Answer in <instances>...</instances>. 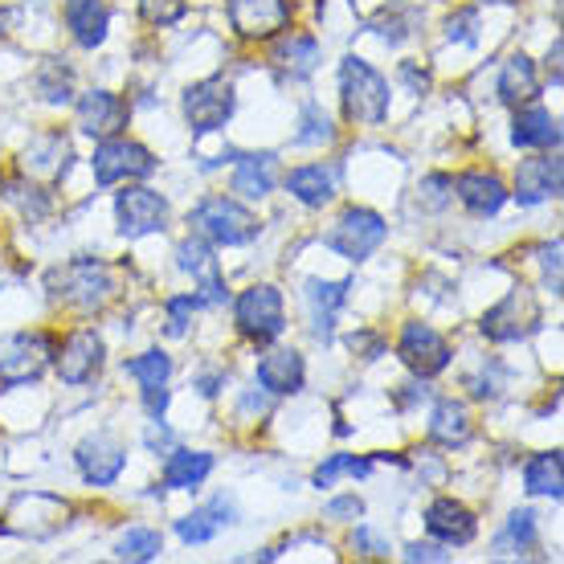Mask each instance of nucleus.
Masks as SVG:
<instances>
[{"label": "nucleus", "instance_id": "1", "mask_svg": "<svg viewBox=\"0 0 564 564\" xmlns=\"http://www.w3.org/2000/svg\"><path fill=\"white\" fill-rule=\"evenodd\" d=\"M339 95H344V111L356 123L377 128L389 115V83L368 66L365 57H344L339 66Z\"/></svg>", "mask_w": 564, "mask_h": 564}, {"label": "nucleus", "instance_id": "2", "mask_svg": "<svg viewBox=\"0 0 564 564\" xmlns=\"http://www.w3.org/2000/svg\"><path fill=\"white\" fill-rule=\"evenodd\" d=\"M188 226L217 246H246L258 238V217L234 197H205L188 213Z\"/></svg>", "mask_w": 564, "mask_h": 564}, {"label": "nucleus", "instance_id": "3", "mask_svg": "<svg viewBox=\"0 0 564 564\" xmlns=\"http://www.w3.org/2000/svg\"><path fill=\"white\" fill-rule=\"evenodd\" d=\"M54 286V299H62L66 307H83V311H99L107 299L115 295V279L111 270L95 262V258H83V262H70L62 267L50 279Z\"/></svg>", "mask_w": 564, "mask_h": 564}, {"label": "nucleus", "instance_id": "4", "mask_svg": "<svg viewBox=\"0 0 564 564\" xmlns=\"http://www.w3.org/2000/svg\"><path fill=\"white\" fill-rule=\"evenodd\" d=\"M234 319H238L241 336L258 339V344H270V339H279L282 327H286L279 286H270V282H258V286H250V291H241L238 303H234Z\"/></svg>", "mask_w": 564, "mask_h": 564}, {"label": "nucleus", "instance_id": "5", "mask_svg": "<svg viewBox=\"0 0 564 564\" xmlns=\"http://www.w3.org/2000/svg\"><path fill=\"white\" fill-rule=\"evenodd\" d=\"M482 336L495 339V344H511V339L532 336L540 327V303L528 286H516L508 295L499 299L487 315H482Z\"/></svg>", "mask_w": 564, "mask_h": 564}, {"label": "nucleus", "instance_id": "6", "mask_svg": "<svg viewBox=\"0 0 564 564\" xmlns=\"http://www.w3.org/2000/svg\"><path fill=\"white\" fill-rule=\"evenodd\" d=\"M90 169H95V181L102 188H111V184H123V181H143V176H152L155 172V155L135 140H102L95 148V160H90Z\"/></svg>", "mask_w": 564, "mask_h": 564}, {"label": "nucleus", "instance_id": "7", "mask_svg": "<svg viewBox=\"0 0 564 564\" xmlns=\"http://www.w3.org/2000/svg\"><path fill=\"white\" fill-rule=\"evenodd\" d=\"M234 107H238V99H234V86L226 78H205V83L184 90V119H188L193 135H209V131L226 128Z\"/></svg>", "mask_w": 564, "mask_h": 564}, {"label": "nucleus", "instance_id": "8", "mask_svg": "<svg viewBox=\"0 0 564 564\" xmlns=\"http://www.w3.org/2000/svg\"><path fill=\"white\" fill-rule=\"evenodd\" d=\"M384 234H389V226H384L381 213L348 209L336 221V229L327 234V246H332L336 254L352 258V262H365L368 254H377V250H381Z\"/></svg>", "mask_w": 564, "mask_h": 564}, {"label": "nucleus", "instance_id": "9", "mask_svg": "<svg viewBox=\"0 0 564 564\" xmlns=\"http://www.w3.org/2000/svg\"><path fill=\"white\" fill-rule=\"evenodd\" d=\"M229 25L246 42H267L291 25V0H229Z\"/></svg>", "mask_w": 564, "mask_h": 564}, {"label": "nucleus", "instance_id": "10", "mask_svg": "<svg viewBox=\"0 0 564 564\" xmlns=\"http://www.w3.org/2000/svg\"><path fill=\"white\" fill-rule=\"evenodd\" d=\"M50 356H54V339L33 332V336H13L4 348H0V381L4 384H25L37 381L45 368H50Z\"/></svg>", "mask_w": 564, "mask_h": 564}, {"label": "nucleus", "instance_id": "11", "mask_svg": "<svg viewBox=\"0 0 564 564\" xmlns=\"http://www.w3.org/2000/svg\"><path fill=\"white\" fill-rule=\"evenodd\" d=\"M115 217H119L123 238H148L169 221V200L152 188H128V193L115 197Z\"/></svg>", "mask_w": 564, "mask_h": 564}, {"label": "nucleus", "instance_id": "12", "mask_svg": "<svg viewBox=\"0 0 564 564\" xmlns=\"http://www.w3.org/2000/svg\"><path fill=\"white\" fill-rule=\"evenodd\" d=\"M74 463H78V470H83V479L90 482V487H111V482L123 475V466H128V451L119 446V437L90 434L78 442Z\"/></svg>", "mask_w": 564, "mask_h": 564}, {"label": "nucleus", "instance_id": "13", "mask_svg": "<svg viewBox=\"0 0 564 564\" xmlns=\"http://www.w3.org/2000/svg\"><path fill=\"white\" fill-rule=\"evenodd\" d=\"M397 352H401V360H405L417 377H437L442 368L451 365V344L437 336L430 324H405Z\"/></svg>", "mask_w": 564, "mask_h": 564}, {"label": "nucleus", "instance_id": "14", "mask_svg": "<svg viewBox=\"0 0 564 564\" xmlns=\"http://www.w3.org/2000/svg\"><path fill=\"white\" fill-rule=\"evenodd\" d=\"M102 368V336L95 327H78L57 352V377L66 384H86Z\"/></svg>", "mask_w": 564, "mask_h": 564}, {"label": "nucleus", "instance_id": "15", "mask_svg": "<svg viewBox=\"0 0 564 564\" xmlns=\"http://www.w3.org/2000/svg\"><path fill=\"white\" fill-rule=\"evenodd\" d=\"M70 140L62 135V131H42V135H33L25 148V176H37L45 184H57L66 172H70Z\"/></svg>", "mask_w": 564, "mask_h": 564}, {"label": "nucleus", "instance_id": "16", "mask_svg": "<svg viewBox=\"0 0 564 564\" xmlns=\"http://www.w3.org/2000/svg\"><path fill=\"white\" fill-rule=\"evenodd\" d=\"M552 197H561V155L523 160L516 172V200L532 209V205H544Z\"/></svg>", "mask_w": 564, "mask_h": 564}, {"label": "nucleus", "instance_id": "17", "mask_svg": "<svg viewBox=\"0 0 564 564\" xmlns=\"http://www.w3.org/2000/svg\"><path fill=\"white\" fill-rule=\"evenodd\" d=\"M123 123H128V107H123V99L111 95V90H90V95L78 99V128H83L86 135L111 140V135L123 131Z\"/></svg>", "mask_w": 564, "mask_h": 564}, {"label": "nucleus", "instance_id": "18", "mask_svg": "<svg viewBox=\"0 0 564 564\" xmlns=\"http://www.w3.org/2000/svg\"><path fill=\"white\" fill-rule=\"evenodd\" d=\"M176 267L200 282V291H205L200 303H213V307H217V303H226V282H221L217 258H213V250L200 238H184L181 246H176Z\"/></svg>", "mask_w": 564, "mask_h": 564}, {"label": "nucleus", "instance_id": "19", "mask_svg": "<svg viewBox=\"0 0 564 564\" xmlns=\"http://www.w3.org/2000/svg\"><path fill=\"white\" fill-rule=\"evenodd\" d=\"M425 528H430V536L442 540V544H470L475 532H479L470 508H463L458 499H434V503L425 508Z\"/></svg>", "mask_w": 564, "mask_h": 564}, {"label": "nucleus", "instance_id": "20", "mask_svg": "<svg viewBox=\"0 0 564 564\" xmlns=\"http://www.w3.org/2000/svg\"><path fill=\"white\" fill-rule=\"evenodd\" d=\"M451 188L475 217H495L508 200V184L499 181L495 172H463L458 181H451Z\"/></svg>", "mask_w": 564, "mask_h": 564}, {"label": "nucleus", "instance_id": "21", "mask_svg": "<svg viewBox=\"0 0 564 564\" xmlns=\"http://www.w3.org/2000/svg\"><path fill=\"white\" fill-rule=\"evenodd\" d=\"M128 377H135L143 389V405H148V413L152 417H160L164 413V405H169V377H172V360L164 352H143L135 356V360H128Z\"/></svg>", "mask_w": 564, "mask_h": 564}, {"label": "nucleus", "instance_id": "22", "mask_svg": "<svg viewBox=\"0 0 564 564\" xmlns=\"http://www.w3.org/2000/svg\"><path fill=\"white\" fill-rule=\"evenodd\" d=\"M234 516H238L234 499H229V495H217L213 503H205V508L188 511L184 520H176V536H181L184 544H209L221 528L234 523Z\"/></svg>", "mask_w": 564, "mask_h": 564}, {"label": "nucleus", "instance_id": "23", "mask_svg": "<svg viewBox=\"0 0 564 564\" xmlns=\"http://www.w3.org/2000/svg\"><path fill=\"white\" fill-rule=\"evenodd\" d=\"M348 291H352V282H319V279L307 282V295H303V299H307L311 332H315L319 339L332 336L339 307L348 303Z\"/></svg>", "mask_w": 564, "mask_h": 564}, {"label": "nucleus", "instance_id": "24", "mask_svg": "<svg viewBox=\"0 0 564 564\" xmlns=\"http://www.w3.org/2000/svg\"><path fill=\"white\" fill-rule=\"evenodd\" d=\"M307 381V368H303V356L295 348H279L258 360V384L267 393H299Z\"/></svg>", "mask_w": 564, "mask_h": 564}, {"label": "nucleus", "instance_id": "25", "mask_svg": "<svg viewBox=\"0 0 564 564\" xmlns=\"http://www.w3.org/2000/svg\"><path fill=\"white\" fill-rule=\"evenodd\" d=\"M430 437H434L437 446H446V451H458L466 446L470 437H475V425H470V410H466L463 401H437L434 417H430Z\"/></svg>", "mask_w": 564, "mask_h": 564}, {"label": "nucleus", "instance_id": "26", "mask_svg": "<svg viewBox=\"0 0 564 564\" xmlns=\"http://www.w3.org/2000/svg\"><path fill=\"white\" fill-rule=\"evenodd\" d=\"M107 4L102 0H66V25H70L74 42L83 50H95V45L107 42Z\"/></svg>", "mask_w": 564, "mask_h": 564}, {"label": "nucleus", "instance_id": "27", "mask_svg": "<svg viewBox=\"0 0 564 564\" xmlns=\"http://www.w3.org/2000/svg\"><path fill=\"white\" fill-rule=\"evenodd\" d=\"M279 181V160L270 152L262 155H241L238 169H234V193H241L246 200L270 197V188Z\"/></svg>", "mask_w": 564, "mask_h": 564}, {"label": "nucleus", "instance_id": "28", "mask_svg": "<svg viewBox=\"0 0 564 564\" xmlns=\"http://www.w3.org/2000/svg\"><path fill=\"white\" fill-rule=\"evenodd\" d=\"M286 188L295 193V200H303L307 209H324L327 200L336 197V172L324 164H303L286 176Z\"/></svg>", "mask_w": 564, "mask_h": 564}, {"label": "nucleus", "instance_id": "29", "mask_svg": "<svg viewBox=\"0 0 564 564\" xmlns=\"http://www.w3.org/2000/svg\"><path fill=\"white\" fill-rule=\"evenodd\" d=\"M511 143L516 148H556L561 143V123L544 107H523L511 123Z\"/></svg>", "mask_w": 564, "mask_h": 564}, {"label": "nucleus", "instance_id": "30", "mask_svg": "<svg viewBox=\"0 0 564 564\" xmlns=\"http://www.w3.org/2000/svg\"><path fill=\"white\" fill-rule=\"evenodd\" d=\"M213 470V454L205 451H172L169 463H164V487L169 491H193L209 479Z\"/></svg>", "mask_w": 564, "mask_h": 564}, {"label": "nucleus", "instance_id": "31", "mask_svg": "<svg viewBox=\"0 0 564 564\" xmlns=\"http://www.w3.org/2000/svg\"><path fill=\"white\" fill-rule=\"evenodd\" d=\"M536 90H540V83H536V66H532V57L516 54L508 66L499 70V99L511 102V107L536 99Z\"/></svg>", "mask_w": 564, "mask_h": 564}, {"label": "nucleus", "instance_id": "32", "mask_svg": "<svg viewBox=\"0 0 564 564\" xmlns=\"http://www.w3.org/2000/svg\"><path fill=\"white\" fill-rule=\"evenodd\" d=\"M561 451L536 454L532 463L523 466V487L528 495H549V499H561Z\"/></svg>", "mask_w": 564, "mask_h": 564}, {"label": "nucleus", "instance_id": "33", "mask_svg": "<svg viewBox=\"0 0 564 564\" xmlns=\"http://www.w3.org/2000/svg\"><path fill=\"white\" fill-rule=\"evenodd\" d=\"M164 549V540L155 528H128L123 536L115 540V556L119 561H131V564H143V561H155Z\"/></svg>", "mask_w": 564, "mask_h": 564}, {"label": "nucleus", "instance_id": "34", "mask_svg": "<svg viewBox=\"0 0 564 564\" xmlns=\"http://www.w3.org/2000/svg\"><path fill=\"white\" fill-rule=\"evenodd\" d=\"M282 66H295V74H307L315 62H319V42L307 37V33H291V37H282L279 50H274Z\"/></svg>", "mask_w": 564, "mask_h": 564}, {"label": "nucleus", "instance_id": "35", "mask_svg": "<svg viewBox=\"0 0 564 564\" xmlns=\"http://www.w3.org/2000/svg\"><path fill=\"white\" fill-rule=\"evenodd\" d=\"M499 556L508 549H516V552H528V549H536V511H511V520H508V532L499 536Z\"/></svg>", "mask_w": 564, "mask_h": 564}, {"label": "nucleus", "instance_id": "36", "mask_svg": "<svg viewBox=\"0 0 564 564\" xmlns=\"http://www.w3.org/2000/svg\"><path fill=\"white\" fill-rule=\"evenodd\" d=\"M344 475H352V479H368V475H372V463H368V458H356V454H332V458L315 470V487L324 491V487H332V482L344 479Z\"/></svg>", "mask_w": 564, "mask_h": 564}, {"label": "nucleus", "instance_id": "37", "mask_svg": "<svg viewBox=\"0 0 564 564\" xmlns=\"http://www.w3.org/2000/svg\"><path fill=\"white\" fill-rule=\"evenodd\" d=\"M299 135L295 143L299 148H324V143L336 140V128H332V119H327L319 107H303V115H299Z\"/></svg>", "mask_w": 564, "mask_h": 564}, {"label": "nucleus", "instance_id": "38", "mask_svg": "<svg viewBox=\"0 0 564 564\" xmlns=\"http://www.w3.org/2000/svg\"><path fill=\"white\" fill-rule=\"evenodd\" d=\"M37 90H42L45 102H70V95H74L70 66H62V62H45L42 74H37Z\"/></svg>", "mask_w": 564, "mask_h": 564}, {"label": "nucleus", "instance_id": "39", "mask_svg": "<svg viewBox=\"0 0 564 564\" xmlns=\"http://www.w3.org/2000/svg\"><path fill=\"white\" fill-rule=\"evenodd\" d=\"M4 200L21 205V213H25V217H42V213L50 209L45 193L37 188V184H29V181H4Z\"/></svg>", "mask_w": 564, "mask_h": 564}, {"label": "nucleus", "instance_id": "40", "mask_svg": "<svg viewBox=\"0 0 564 564\" xmlns=\"http://www.w3.org/2000/svg\"><path fill=\"white\" fill-rule=\"evenodd\" d=\"M140 13L152 25H172L184 17V0H140Z\"/></svg>", "mask_w": 564, "mask_h": 564}, {"label": "nucleus", "instance_id": "41", "mask_svg": "<svg viewBox=\"0 0 564 564\" xmlns=\"http://www.w3.org/2000/svg\"><path fill=\"white\" fill-rule=\"evenodd\" d=\"M197 307H200V295L169 299V336H184V332H188V315Z\"/></svg>", "mask_w": 564, "mask_h": 564}, {"label": "nucleus", "instance_id": "42", "mask_svg": "<svg viewBox=\"0 0 564 564\" xmlns=\"http://www.w3.org/2000/svg\"><path fill=\"white\" fill-rule=\"evenodd\" d=\"M475 29H479V13H475V9H458V13L446 21V37H451V42H475Z\"/></svg>", "mask_w": 564, "mask_h": 564}, {"label": "nucleus", "instance_id": "43", "mask_svg": "<svg viewBox=\"0 0 564 564\" xmlns=\"http://www.w3.org/2000/svg\"><path fill=\"white\" fill-rule=\"evenodd\" d=\"M352 549L360 552V556H389V540H381L377 532H368V528H356Z\"/></svg>", "mask_w": 564, "mask_h": 564}, {"label": "nucleus", "instance_id": "44", "mask_svg": "<svg viewBox=\"0 0 564 564\" xmlns=\"http://www.w3.org/2000/svg\"><path fill=\"white\" fill-rule=\"evenodd\" d=\"M540 258H544V279H549L552 295H556V291H561V241L540 246Z\"/></svg>", "mask_w": 564, "mask_h": 564}, {"label": "nucleus", "instance_id": "45", "mask_svg": "<svg viewBox=\"0 0 564 564\" xmlns=\"http://www.w3.org/2000/svg\"><path fill=\"white\" fill-rule=\"evenodd\" d=\"M356 516H365V503L356 495H344V499L327 503V520H356Z\"/></svg>", "mask_w": 564, "mask_h": 564}, {"label": "nucleus", "instance_id": "46", "mask_svg": "<svg viewBox=\"0 0 564 564\" xmlns=\"http://www.w3.org/2000/svg\"><path fill=\"white\" fill-rule=\"evenodd\" d=\"M405 561H434V564H442V561H451V552H442L437 544H410V549H405Z\"/></svg>", "mask_w": 564, "mask_h": 564}, {"label": "nucleus", "instance_id": "47", "mask_svg": "<svg viewBox=\"0 0 564 564\" xmlns=\"http://www.w3.org/2000/svg\"><path fill=\"white\" fill-rule=\"evenodd\" d=\"M446 176H430V181L422 184L425 188V205H430V209H442V205H446V193H442V188H446Z\"/></svg>", "mask_w": 564, "mask_h": 564}, {"label": "nucleus", "instance_id": "48", "mask_svg": "<svg viewBox=\"0 0 564 564\" xmlns=\"http://www.w3.org/2000/svg\"><path fill=\"white\" fill-rule=\"evenodd\" d=\"M348 344H352V352H360V348H365V360H372V356H381V339L377 336H368V332H356L352 339H348Z\"/></svg>", "mask_w": 564, "mask_h": 564}, {"label": "nucleus", "instance_id": "49", "mask_svg": "<svg viewBox=\"0 0 564 564\" xmlns=\"http://www.w3.org/2000/svg\"><path fill=\"white\" fill-rule=\"evenodd\" d=\"M143 442H148V446H152V451H155V446H169L172 434H169V430H164V425H160V417H155L152 430H148V437H143Z\"/></svg>", "mask_w": 564, "mask_h": 564}, {"label": "nucleus", "instance_id": "50", "mask_svg": "<svg viewBox=\"0 0 564 564\" xmlns=\"http://www.w3.org/2000/svg\"><path fill=\"white\" fill-rule=\"evenodd\" d=\"M401 78H405V83H410L413 90H417V95H422V90H425V83H430V78H425V74H417V66H413V62H405V66H401Z\"/></svg>", "mask_w": 564, "mask_h": 564}, {"label": "nucleus", "instance_id": "51", "mask_svg": "<svg viewBox=\"0 0 564 564\" xmlns=\"http://www.w3.org/2000/svg\"><path fill=\"white\" fill-rule=\"evenodd\" d=\"M221 384H226V372H209V377H200V381H197V389L205 397H217V389H221Z\"/></svg>", "mask_w": 564, "mask_h": 564}]
</instances>
